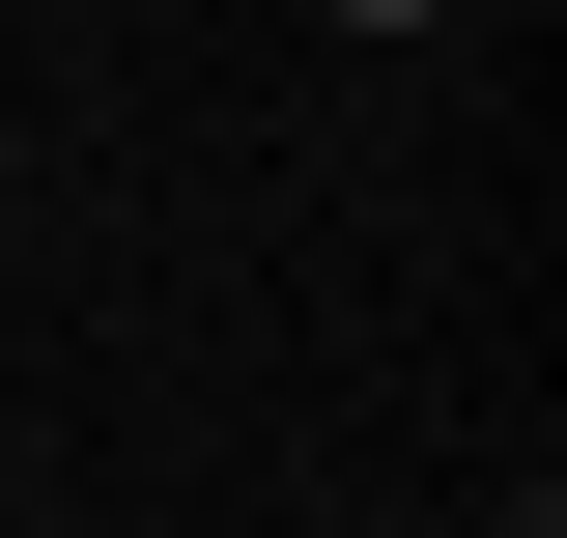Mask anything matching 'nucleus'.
Wrapping results in <instances>:
<instances>
[{
  "mask_svg": "<svg viewBox=\"0 0 567 538\" xmlns=\"http://www.w3.org/2000/svg\"><path fill=\"white\" fill-rule=\"evenodd\" d=\"M341 29H454V0H341Z\"/></svg>",
  "mask_w": 567,
  "mask_h": 538,
  "instance_id": "obj_1",
  "label": "nucleus"
}]
</instances>
